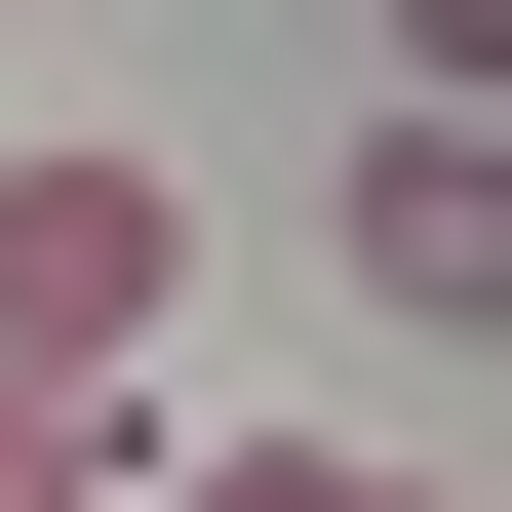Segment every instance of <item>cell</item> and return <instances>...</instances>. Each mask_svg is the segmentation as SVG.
Masks as SVG:
<instances>
[{
  "mask_svg": "<svg viewBox=\"0 0 512 512\" xmlns=\"http://www.w3.org/2000/svg\"><path fill=\"white\" fill-rule=\"evenodd\" d=\"M158 276H197V197H158L119 119L0 158V394H119V355H158Z\"/></svg>",
  "mask_w": 512,
  "mask_h": 512,
  "instance_id": "cell-1",
  "label": "cell"
},
{
  "mask_svg": "<svg viewBox=\"0 0 512 512\" xmlns=\"http://www.w3.org/2000/svg\"><path fill=\"white\" fill-rule=\"evenodd\" d=\"M355 276H394V316H512V119H394L355 158Z\"/></svg>",
  "mask_w": 512,
  "mask_h": 512,
  "instance_id": "cell-2",
  "label": "cell"
},
{
  "mask_svg": "<svg viewBox=\"0 0 512 512\" xmlns=\"http://www.w3.org/2000/svg\"><path fill=\"white\" fill-rule=\"evenodd\" d=\"M0 512H119V394H0Z\"/></svg>",
  "mask_w": 512,
  "mask_h": 512,
  "instance_id": "cell-3",
  "label": "cell"
},
{
  "mask_svg": "<svg viewBox=\"0 0 512 512\" xmlns=\"http://www.w3.org/2000/svg\"><path fill=\"white\" fill-rule=\"evenodd\" d=\"M197 512H434V473H355V434H237V473H197Z\"/></svg>",
  "mask_w": 512,
  "mask_h": 512,
  "instance_id": "cell-4",
  "label": "cell"
},
{
  "mask_svg": "<svg viewBox=\"0 0 512 512\" xmlns=\"http://www.w3.org/2000/svg\"><path fill=\"white\" fill-rule=\"evenodd\" d=\"M394 79H434V119H512V0H394Z\"/></svg>",
  "mask_w": 512,
  "mask_h": 512,
  "instance_id": "cell-5",
  "label": "cell"
}]
</instances>
